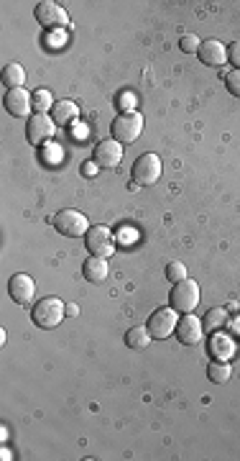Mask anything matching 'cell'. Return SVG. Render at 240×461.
<instances>
[{
	"instance_id": "1",
	"label": "cell",
	"mask_w": 240,
	"mask_h": 461,
	"mask_svg": "<svg viewBox=\"0 0 240 461\" xmlns=\"http://www.w3.org/2000/svg\"><path fill=\"white\" fill-rule=\"evenodd\" d=\"M64 318H67V305H64L59 298H54V295L41 298L34 305V310H31V320H34L39 328H44V331L56 328Z\"/></svg>"
},
{
	"instance_id": "2",
	"label": "cell",
	"mask_w": 240,
	"mask_h": 461,
	"mask_svg": "<svg viewBox=\"0 0 240 461\" xmlns=\"http://www.w3.org/2000/svg\"><path fill=\"white\" fill-rule=\"evenodd\" d=\"M199 300H202V292H199V282L195 280H182L174 285V289L169 292V303L177 313H195L199 307Z\"/></svg>"
},
{
	"instance_id": "3",
	"label": "cell",
	"mask_w": 240,
	"mask_h": 461,
	"mask_svg": "<svg viewBox=\"0 0 240 461\" xmlns=\"http://www.w3.org/2000/svg\"><path fill=\"white\" fill-rule=\"evenodd\" d=\"M52 223H54V228H56L62 236H67V238H80V236H85L89 228H92L89 226L87 216H82L80 210H72V208L59 210V213L52 218Z\"/></svg>"
},
{
	"instance_id": "4",
	"label": "cell",
	"mask_w": 240,
	"mask_h": 461,
	"mask_svg": "<svg viewBox=\"0 0 240 461\" xmlns=\"http://www.w3.org/2000/svg\"><path fill=\"white\" fill-rule=\"evenodd\" d=\"M110 131H113V139H116V141H120V144H131V141H135V139L143 134V116L138 113V110L120 113V116H116Z\"/></svg>"
},
{
	"instance_id": "5",
	"label": "cell",
	"mask_w": 240,
	"mask_h": 461,
	"mask_svg": "<svg viewBox=\"0 0 240 461\" xmlns=\"http://www.w3.org/2000/svg\"><path fill=\"white\" fill-rule=\"evenodd\" d=\"M56 136V121L49 113H34L28 116L26 123V139L31 146H41L46 141H52Z\"/></svg>"
},
{
	"instance_id": "6",
	"label": "cell",
	"mask_w": 240,
	"mask_h": 461,
	"mask_svg": "<svg viewBox=\"0 0 240 461\" xmlns=\"http://www.w3.org/2000/svg\"><path fill=\"white\" fill-rule=\"evenodd\" d=\"M85 246H87V252L92 256L107 259V256L116 254V236H113V231L107 226H92L85 234Z\"/></svg>"
},
{
	"instance_id": "7",
	"label": "cell",
	"mask_w": 240,
	"mask_h": 461,
	"mask_svg": "<svg viewBox=\"0 0 240 461\" xmlns=\"http://www.w3.org/2000/svg\"><path fill=\"white\" fill-rule=\"evenodd\" d=\"M36 21H39V26H44L46 31H59V28H67L69 26V16H67V10L59 6V3H52V0H44V3H39L34 10Z\"/></svg>"
},
{
	"instance_id": "8",
	"label": "cell",
	"mask_w": 240,
	"mask_h": 461,
	"mask_svg": "<svg viewBox=\"0 0 240 461\" xmlns=\"http://www.w3.org/2000/svg\"><path fill=\"white\" fill-rule=\"evenodd\" d=\"M177 323H179V313L174 307H159V310H153L151 318H149V334L153 338H169L171 334H177Z\"/></svg>"
},
{
	"instance_id": "9",
	"label": "cell",
	"mask_w": 240,
	"mask_h": 461,
	"mask_svg": "<svg viewBox=\"0 0 240 461\" xmlns=\"http://www.w3.org/2000/svg\"><path fill=\"white\" fill-rule=\"evenodd\" d=\"M92 159H95V164L102 167V170H116L118 164L123 162V144L116 141V139H105V141H100V144L95 146Z\"/></svg>"
},
{
	"instance_id": "10",
	"label": "cell",
	"mask_w": 240,
	"mask_h": 461,
	"mask_svg": "<svg viewBox=\"0 0 240 461\" xmlns=\"http://www.w3.org/2000/svg\"><path fill=\"white\" fill-rule=\"evenodd\" d=\"M161 177V159L156 154H143L133 164V182L138 185H153Z\"/></svg>"
},
{
	"instance_id": "11",
	"label": "cell",
	"mask_w": 240,
	"mask_h": 461,
	"mask_svg": "<svg viewBox=\"0 0 240 461\" xmlns=\"http://www.w3.org/2000/svg\"><path fill=\"white\" fill-rule=\"evenodd\" d=\"M3 105L13 118H26L34 108V95L26 90V88H16V90H8L6 98H3Z\"/></svg>"
},
{
	"instance_id": "12",
	"label": "cell",
	"mask_w": 240,
	"mask_h": 461,
	"mask_svg": "<svg viewBox=\"0 0 240 461\" xmlns=\"http://www.w3.org/2000/svg\"><path fill=\"white\" fill-rule=\"evenodd\" d=\"M202 336H205V326H202V320H199L197 316H192V313H187V316H184L177 323V338H179V344L197 346L199 341H202Z\"/></svg>"
},
{
	"instance_id": "13",
	"label": "cell",
	"mask_w": 240,
	"mask_h": 461,
	"mask_svg": "<svg viewBox=\"0 0 240 461\" xmlns=\"http://www.w3.org/2000/svg\"><path fill=\"white\" fill-rule=\"evenodd\" d=\"M8 292H10V298L16 300L18 305H26V303H31V300H34L36 285H34V280H31L28 274L18 272V274H13V277H10Z\"/></svg>"
},
{
	"instance_id": "14",
	"label": "cell",
	"mask_w": 240,
	"mask_h": 461,
	"mask_svg": "<svg viewBox=\"0 0 240 461\" xmlns=\"http://www.w3.org/2000/svg\"><path fill=\"white\" fill-rule=\"evenodd\" d=\"M197 54H199V62L207 64V67H223V64L228 62V49H225V44L217 41V39L202 41Z\"/></svg>"
},
{
	"instance_id": "15",
	"label": "cell",
	"mask_w": 240,
	"mask_h": 461,
	"mask_svg": "<svg viewBox=\"0 0 240 461\" xmlns=\"http://www.w3.org/2000/svg\"><path fill=\"white\" fill-rule=\"evenodd\" d=\"M107 259H102V256H89V259H85V264H82V274H85V280L92 282V285H98V282H105L107 280Z\"/></svg>"
},
{
	"instance_id": "16",
	"label": "cell",
	"mask_w": 240,
	"mask_h": 461,
	"mask_svg": "<svg viewBox=\"0 0 240 461\" xmlns=\"http://www.w3.org/2000/svg\"><path fill=\"white\" fill-rule=\"evenodd\" d=\"M52 118L56 121V126H69V123H74L80 118V108L72 100H59L52 108Z\"/></svg>"
},
{
	"instance_id": "17",
	"label": "cell",
	"mask_w": 240,
	"mask_h": 461,
	"mask_svg": "<svg viewBox=\"0 0 240 461\" xmlns=\"http://www.w3.org/2000/svg\"><path fill=\"white\" fill-rule=\"evenodd\" d=\"M3 85L8 90H16V88H23L26 85V70L18 62H10L6 70H3Z\"/></svg>"
},
{
	"instance_id": "18",
	"label": "cell",
	"mask_w": 240,
	"mask_h": 461,
	"mask_svg": "<svg viewBox=\"0 0 240 461\" xmlns=\"http://www.w3.org/2000/svg\"><path fill=\"white\" fill-rule=\"evenodd\" d=\"M153 336L149 334V328L146 326H135L131 328L128 334H125V344H128V349H135V351H141V349H146V346L151 344Z\"/></svg>"
},
{
	"instance_id": "19",
	"label": "cell",
	"mask_w": 240,
	"mask_h": 461,
	"mask_svg": "<svg viewBox=\"0 0 240 461\" xmlns=\"http://www.w3.org/2000/svg\"><path fill=\"white\" fill-rule=\"evenodd\" d=\"M202 326H205V334H217L223 326H228V313H225L223 307H212L202 318Z\"/></svg>"
},
{
	"instance_id": "20",
	"label": "cell",
	"mask_w": 240,
	"mask_h": 461,
	"mask_svg": "<svg viewBox=\"0 0 240 461\" xmlns=\"http://www.w3.org/2000/svg\"><path fill=\"white\" fill-rule=\"evenodd\" d=\"M210 354H212V356H217L220 362H225V359H230L232 354H235V346H232L230 338L212 334V341H210Z\"/></svg>"
},
{
	"instance_id": "21",
	"label": "cell",
	"mask_w": 240,
	"mask_h": 461,
	"mask_svg": "<svg viewBox=\"0 0 240 461\" xmlns=\"http://www.w3.org/2000/svg\"><path fill=\"white\" fill-rule=\"evenodd\" d=\"M230 364L228 362H220V359H215L210 367H207V377H210V382H215V385H225V382L230 380Z\"/></svg>"
},
{
	"instance_id": "22",
	"label": "cell",
	"mask_w": 240,
	"mask_h": 461,
	"mask_svg": "<svg viewBox=\"0 0 240 461\" xmlns=\"http://www.w3.org/2000/svg\"><path fill=\"white\" fill-rule=\"evenodd\" d=\"M34 108L36 113H49L54 108V98L49 90H36L34 92Z\"/></svg>"
},
{
	"instance_id": "23",
	"label": "cell",
	"mask_w": 240,
	"mask_h": 461,
	"mask_svg": "<svg viewBox=\"0 0 240 461\" xmlns=\"http://www.w3.org/2000/svg\"><path fill=\"white\" fill-rule=\"evenodd\" d=\"M166 280L169 282H182V280H187V267L182 262H169L166 264Z\"/></svg>"
},
{
	"instance_id": "24",
	"label": "cell",
	"mask_w": 240,
	"mask_h": 461,
	"mask_svg": "<svg viewBox=\"0 0 240 461\" xmlns=\"http://www.w3.org/2000/svg\"><path fill=\"white\" fill-rule=\"evenodd\" d=\"M179 46H182V52H187V54H195V52H199L202 41H199V37H195V34H184V37L179 39Z\"/></svg>"
},
{
	"instance_id": "25",
	"label": "cell",
	"mask_w": 240,
	"mask_h": 461,
	"mask_svg": "<svg viewBox=\"0 0 240 461\" xmlns=\"http://www.w3.org/2000/svg\"><path fill=\"white\" fill-rule=\"evenodd\" d=\"M225 88L230 90V95L240 98V70H232V72H228V77H225Z\"/></svg>"
},
{
	"instance_id": "26",
	"label": "cell",
	"mask_w": 240,
	"mask_h": 461,
	"mask_svg": "<svg viewBox=\"0 0 240 461\" xmlns=\"http://www.w3.org/2000/svg\"><path fill=\"white\" fill-rule=\"evenodd\" d=\"M133 95H131V92H123V95H120V98H118V105H120V110H123V113H131V110H133Z\"/></svg>"
},
{
	"instance_id": "27",
	"label": "cell",
	"mask_w": 240,
	"mask_h": 461,
	"mask_svg": "<svg viewBox=\"0 0 240 461\" xmlns=\"http://www.w3.org/2000/svg\"><path fill=\"white\" fill-rule=\"evenodd\" d=\"M228 59H230V62L240 70V41L230 44V49H228Z\"/></svg>"
},
{
	"instance_id": "28",
	"label": "cell",
	"mask_w": 240,
	"mask_h": 461,
	"mask_svg": "<svg viewBox=\"0 0 240 461\" xmlns=\"http://www.w3.org/2000/svg\"><path fill=\"white\" fill-rule=\"evenodd\" d=\"M95 167H98V164H95V159H92V162L82 164V172H85V177H92V174H95Z\"/></svg>"
},
{
	"instance_id": "29",
	"label": "cell",
	"mask_w": 240,
	"mask_h": 461,
	"mask_svg": "<svg viewBox=\"0 0 240 461\" xmlns=\"http://www.w3.org/2000/svg\"><path fill=\"white\" fill-rule=\"evenodd\" d=\"M77 313H80V307L74 305V303H69V305H67V316H77Z\"/></svg>"
}]
</instances>
